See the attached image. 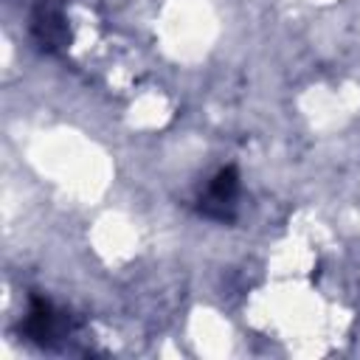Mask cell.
Here are the masks:
<instances>
[{
	"label": "cell",
	"mask_w": 360,
	"mask_h": 360,
	"mask_svg": "<svg viewBox=\"0 0 360 360\" xmlns=\"http://www.w3.org/2000/svg\"><path fill=\"white\" fill-rule=\"evenodd\" d=\"M239 200V172L233 166L219 169L197 200V211L217 222H231Z\"/></svg>",
	"instance_id": "2"
},
{
	"label": "cell",
	"mask_w": 360,
	"mask_h": 360,
	"mask_svg": "<svg viewBox=\"0 0 360 360\" xmlns=\"http://www.w3.org/2000/svg\"><path fill=\"white\" fill-rule=\"evenodd\" d=\"M79 323L70 312L59 309L51 298L31 292L28 295V307L25 315L20 321V332L25 340L42 346V349H56V346H68L76 335Z\"/></svg>",
	"instance_id": "1"
},
{
	"label": "cell",
	"mask_w": 360,
	"mask_h": 360,
	"mask_svg": "<svg viewBox=\"0 0 360 360\" xmlns=\"http://www.w3.org/2000/svg\"><path fill=\"white\" fill-rule=\"evenodd\" d=\"M31 37L48 53H59L68 48V20H65V8L56 0H39L34 6Z\"/></svg>",
	"instance_id": "3"
}]
</instances>
